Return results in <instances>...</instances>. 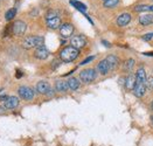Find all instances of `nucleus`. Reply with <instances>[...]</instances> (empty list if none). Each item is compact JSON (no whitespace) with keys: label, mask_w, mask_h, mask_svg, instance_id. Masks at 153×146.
Wrapping results in <instances>:
<instances>
[{"label":"nucleus","mask_w":153,"mask_h":146,"mask_svg":"<svg viewBox=\"0 0 153 146\" xmlns=\"http://www.w3.org/2000/svg\"><path fill=\"white\" fill-rule=\"evenodd\" d=\"M21 75H22V74H21V71H20V70H18V71H16V77H18V79H19V77H21Z\"/></svg>","instance_id":"obj_31"},{"label":"nucleus","mask_w":153,"mask_h":146,"mask_svg":"<svg viewBox=\"0 0 153 146\" xmlns=\"http://www.w3.org/2000/svg\"><path fill=\"white\" fill-rule=\"evenodd\" d=\"M34 56L39 60H46L49 56V50L46 48V46H39L34 52Z\"/></svg>","instance_id":"obj_8"},{"label":"nucleus","mask_w":153,"mask_h":146,"mask_svg":"<svg viewBox=\"0 0 153 146\" xmlns=\"http://www.w3.org/2000/svg\"><path fill=\"white\" fill-rule=\"evenodd\" d=\"M18 93H19V96L25 101H30L34 98V91L29 87H20Z\"/></svg>","instance_id":"obj_4"},{"label":"nucleus","mask_w":153,"mask_h":146,"mask_svg":"<svg viewBox=\"0 0 153 146\" xmlns=\"http://www.w3.org/2000/svg\"><path fill=\"white\" fill-rule=\"evenodd\" d=\"M103 1H106V0H103Z\"/></svg>","instance_id":"obj_38"},{"label":"nucleus","mask_w":153,"mask_h":146,"mask_svg":"<svg viewBox=\"0 0 153 146\" xmlns=\"http://www.w3.org/2000/svg\"><path fill=\"white\" fill-rule=\"evenodd\" d=\"M130 21H131V15H130L128 13L120 14V15L117 18V25L120 27L126 26Z\"/></svg>","instance_id":"obj_11"},{"label":"nucleus","mask_w":153,"mask_h":146,"mask_svg":"<svg viewBox=\"0 0 153 146\" xmlns=\"http://www.w3.org/2000/svg\"><path fill=\"white\" fill-rule=\"evenodd\" d=\"M102 42L105 44V46H106V47H110V43H109V42H106V41H104V40H103Z\"/></svg>","instance_id":"obj_32"},{"label":"nucleus","mask_w":153,"mask_h":146,"mask_svg":"<svg viewBox=\"0 0 153 146\" xmlns=\"http://www.w3.org/2000/svg\"><path fill=\"white\" fill-rule=\"evenodd\" d=\"M26 28H27V25L25 22L21 20H18L12 25V33L15 35H22L26 32Z\"/></svg>","instance_id":"obj_5"},{"label":"nucleus","mask_w":153,"mask_h":146,"mask_svg":"<svg viewBox=\"0 0 153 146\" xmlns=\"http://www.w3.org/2000/svg\"><path fill=\"white\" fill-rule=\"evenodd\" d=\"M151 109L153 110V101H152V103H151Z\"/></svg>","instance_id":"obj_37"},{"label":"nucleus","mask_w":153,"mask_h":146,"mask_svg":"<svg viewBox=\"0 0 153 146\" xmlns=\"http://www.w3.org/2000/svg\"><path fill=\"white\" fill-rule=\"evenodd\" d=\"M153 38V33H147V34H145V35H143V40H145V41H150L151 39Z\"/></svg>","instance_id":"obj_28"},{"label":"nucleus","mask_w":153,"mask_h":146,"mask_svg":"<svg viewBox=\"0 0 153 146\" xmlns=\"http://www.w3.org/2000/svg\"><path fill=\"white\" fill-rule=\"evenodd\" d=\"M55 89L60 93H64L69 89V85H68V82L67 81H57L56 84H55Z\"/></svg>","instance_id":"obj_16"},{"label":"nucleus","mask_w":153,"mask_h":146,"mask_svg":"<svg viewBox=\"0 0 153 146\" xmlns=\"http://www.w3.org/2000/svg\"><path fill=\"white\" fill-rule=\"evenodd\" d=\"M70 4H71L73 6H75L77 10H79L81 12H85V11H87L85 5H84V4H82V2H78V1H75V0H71V1H70Z\"/></svg>","instance_id":"obj_21"},{"label":"nucleus","mask_w":153,"mask_h":146,"mask_svg":"<svg viewBox=\"0 0 153 146\" xmlns=\"http://www.w3.org/2000/svg\"><path fill=\"white\" fill-rule=\"evenodd\" d=\"M106 62L109 63V66H110V69H115L116 67L118 66V63H119V60H118V57L115 56V55H109L106 59Z\"/></svg>","instance_id":"obj_18"},{"label":"nucleus","mask_w":153,"mask_h":146,"mask_svg":"<svg viewBox=\"0 0 153 146\" xmlns=\"http://www.w3.org/2000/svg\"><path fill=\"white\" fill-rule=\"evenodd\" d=\"M4 104L6 109H15L19 105V98L15 96H8V98L4 102Z\"/></svg>","instance_id":"obj_9"},{"label":"nucleus","mask_w":153,"mask_h":146,"mask_svg":"<svg viewBox=\"0 0 153 146\" xmlns=\"http://www.w3.org/2000/svg\"><path fill=\"white\" fill-rule=\"evenodd\" d=\"M145 55H147V56H149V55H150V56H153V53H145Z\"/></svg>","instance_id":"obj_34"},{"label":"nucleus","mask_w":153,"mask_h":146,"mask_svg":"<svg viewBox=\"0 0 153 146\" xmlns=\"http://www.w3.org/2000/svg\"><path fill=\"white\" fill-rule=\"evenodd\" d=\"M133 67H134V60L133 59H128L125 61V63H124V69L126 70V71H131L132 69H133Z\"/></svg>","instance_id":"obj_22"},{"label":"nucleus","mask_w":153,"mask_h":146,"mask_svg":"<svg viewBox=\"0 0 153 146\" xmlns=\"http://www.w3.org/2000/svg\"><path fill=\"white\" fill-rule=\"evenodd\" d=\"M94 59H95V56H89V57H87V59H85L84 61H82V62H81V66H84V64L89 63L90 61H92Z\"/></svg>","instance_id":"obj_29"},{"label":"nucleus","mask_w":153,"mask_h":146,"mask_svg":"<svg viewBox=\"0 0 153 146\" xmlns=\"http://www.w3.org/2000/svg\"><path fill=\"white\" fill-rule=\"evenodd\" d=\"M4 112H5V107L0 106V113H4Z\"/></svg>","instance_id":"obj_33"},{"label":"nucleus","mask_w":153,"mask_h":146,"mask_svg":"<svg viewBox=\"0 0 153 146\" xmlns=\"http://www.w3.org/2000/svg\"><path fill=\"white\" fill-rule=\"evenodd\" d=\"M47 26L51 29H56V28L61 27V19L57 16V18H54L51 20H47Z\"/></svg>","instance_id":"obj_17"},{"label":"nucleus","mask_w":153,"mask_h":146,"mask_svg":"<svg viewBox=\"0 0 153 146\" xmlns=\"http://www.w3.org/2000/svg\"><path fill=\"white\" fill-rule=\"evenodd\" d=\"M98 71L102 74V75H106L109 71H110V66L109 63L106 62V60H103L98 63Z\"/></svg>","instance_id":"obj_15"},{"label":"nucleus","mask_w":153,"mask_h":146,"mask_svg":"<svg viewBox=\"0 0 153 146\" xmlns=\"http://www.w3.org/2000/svg\"><path fill=\"white\" fill-rule=\"evenodd\" d=\"M136 83H137L136 76H134V75H130V76H128V79H126L125 87H126V89H128V90H133V88H134Z\"/></svg>","instance_id":"obj_19"},{"label":"nucleus","mask_w":153,"mask_h":146,"mask_svg":"<svg viewBox=\"0 0 153 146\" xmlns=\"http://www.w3.org/2000/svg\"><path fill=\"white\" fill-rule=\"evenodd\" d=\"M118 2H119V0H106V1H104V7L112 8V7H115Z\"/></svg>","instance_id":"obj_24"},{"label":"nucleus","mask_w":153,"mask_h":146,"mask_svg":"<svg viewBox=\"0 0 153 146\" xmlns=\"http://www.w3.org/2000/svg\"><path fill=\"white\" fill-rule=\"evenodd\" d=\"M36 90L40 93H48L51 91V85L46 81H40L36 84Z\"/></svg>","instance_id":"obj_10"},{"label":"nucleus","mask_w":153,"mask_h":146,"mask_svg":"<svg viewBox=\"0 0 153 146\" xmlns=\"http://www.w3.org/2000/svg\"><path fill=\"white\" fill-rule=\"evenodd\" d=\"M150 11H152L153 12V6H150Z\"/></svg>","instance_id":"obj_36"},{"label":"nucleus","mask_w":153,"mask_h":146,"mask_svg":"<svg viewBox=\"0 0 153 146\" xmlns=\"http://www.w3.org/2000/svg\"><path fill=\"white\" fill-rule=\"evenodd\" d=\"M134 11L136 12H146V11H150V6L149 5H138L137 7H134Z\"/></svg>","instance_id":"obj_25"},{"label":"nucleus","mask_w":153,"mask_h":146,"mask_svg":"<svg viewBox=\"0 0 153 146\" xmlns=\"http://www.w3.org/2000/svg\"><path fill=\"white\" fill-rule=\"evenodd\" d=\"M67 82H68L69 89H71V90H77L79 88V82H78L76 77H70Z\"/></svg>","instance_id":"obj_20"},{"label":"nucleus","mask_w":153,"mask_h":146,"mask_svg":"<svg viewBox=\"0 0 153 146\" xmlns=\"http://www.w3.org/2000/svg\"><path fill=\"white\" fill-rule=\"evenodd\" d=\"M70 43H71V47H74L76 49H81L87 44V39L83 35H76V36L71 38Z\"/></svg>","instance_id":"obj_6"},{"label":"nucleus","mask_w":153,"mask_h":146,"mask_svg":"<svg viewBox=\"0 0 153 146\" xmlns=\"http://www.w3.org/2000/svg\"><path fill=\"white\" fill-rule=\"evenodd\" d=\"M54 18H57V12L54 11V10L48 11V13L46 14V19L47 20H51V19H54Z\"/></svg>","instance_id":"obj_26"},{"label":"nucleus","mask_w":153,"mask_h":146,"mask_svg":"<svg viewBox=\"0 0 153 146\" xmlns=\"http://www.w3.org/2000/svg\"><path fill=\"white\" fill-rule=\"evenodd\" d=\"M151 123H152V125H153V115L151 116Z\"/></svg>","instance_id":"obj_35"},{"label":"nucleus","mask_w":153,"mask_h":146,"mask_svg":"<svg viewBox=\"0 0 153 146\" xmlns=\"http://www.w3.org/2000/svg\"><path fill=\"white\" fill-rule=\"evenodd\" d=\"M16 14V10L15 8H11V10H8L6 14H5V18H6V20L7 21H11L13 18H14V15Z\"/></svg>","instance_id":"obj_23"},{"label":"nucleus","mask_w":153,"mask_h":146,"mask_svg":"<svg viewBox=\"0 0 153 146\" xmlns=\"http://www.w3.org/2000/svg\"><path fill=\"white\" fill-rule=\"evenodd\" d=\"M136 80H137L138 83H146L147 77H146V73H145L144 68H139L137 70V73H136Z\"/></svg>","instance_id":"obj_14"},{"label":"nucleus","mask_w":153,"mask_h":146,"mask_svg":"<svg viewBox=\"0 0 153 146\" xmlns=\"http://www.w3.org/2000/svg\"><path fill=\"white\" fill-rule=\"evenodd\" d=\"M78 55H79L78 49L69 46V47H65V48H63L61 50L60 57H61V60L63 62H73L74 60H76L77 57H78Z\"/></svg>","instance_id":"obj_1"},{"label":"nucleus","mask_w":153,"mask_h":146,"mask_svg":"<svg viewBox=\"0 0 153 146\" xmlns=\"http://www.w3.org/2000/svg\"><path fill=\"white\" fill-rule=\"evenodd\" d=\"M7 98H8V96H6V95H1V96H0V102H5Z\"/></svg>","instance_id":"obj_30"},{"label":"nucleus","mask_w":153,"mask_h":146,"mask_svg":"<svg viewBox=\"0 0 153 146\" xmlns=\"http://www.w3.org/2000/svg\"><path fill=\"white\" fill-rule=\"evenodd\" d=\"M146 88L149 89V90H153V77H149L147 80H146Z\"/></svg>","instance_id":"obj_27"},{"label":"nucleus","mask_w":153,"mask_h":146,"mask_svg":"<svg viewBox=\"0 0 153 146\" xmlns=\"http://www.w3.org/2000/svg\"><path fill=\"white\" fill-rule=\"evenodd\" d=\"M43 44V38L42 36H27L24 42H22V47L25 49H32L34 47H39Z\"/></svg>","instance_id":"obj_2"},{"label":"nucleus","mask_w":153,"mask_h":146,"mask_svg":"<svg viewBox=\"0 0 153 146\" xmlns=\"http://www.w3.org/2000/svg\"><path fill=\"white\" fill-rule=\"evenodd\" d=\"M79 79L84 83H90L96 79V71L94 69H85L79 73Z\"/></svg>","instance_id":"obj_3"},{"label":"nucleus","mask_w":153,"mask_h":146,"mask_svg":"<svg viewBox=\"0 0 153 146\" xmlns=\"http://www.w3.org/2000/svg\"><path fill=\"white\" fill-rule=\"evenodd\" d=\"M139 24L143 26H149L153 24V15L152 14H145L139 16Z\"/></svg>","instance_id":"obj_13"},{"label":"nucleus","mask_w":153,"mask_h":146,"mask_svg":"<svg viewBox=\"0 0 153 146\" xmlns=\"http://www.w3.org/2000/svg\"><path fill=\"white\" fill-rule=\"evenodd\" d=\"M146 91V84L145 83H136V85H134V88H133V93L134 95L137 96V97H141V96H144V93Z\"/></svg>","instance_id":"obj_12"},{"label":"nucleus","mask_w":153,"mask_h":146,"mask_svg":"<svg viewBox=\"0 0 153 146\" xmlns=\"http://www.w3.org/2000/svg\"><path fill=\"white\" fill-rule=\"evenodd\" d=\"M74 33V26L71 24H63L60 27V34L63 39H68Z\"/></svg>","instance_id":"obj_7"}]
</instances>
